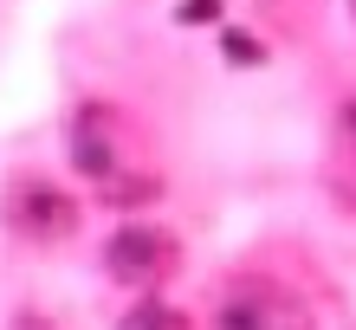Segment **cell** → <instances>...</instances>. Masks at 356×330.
<instances>
[{
  "mask_svg": "<svg viewBox=\"0 0 356 330\" xmlns=\"http://www.w3.org/2000/svg\"><path fill=\"white\" fill-rule=\"evenodd\" d=\"M214 330H318V324H311L298 292H285V285H272V279H240L234 292L220 298Z\"/></svg>",
  "mask_w": 356,
  "mask_h": 330,
  "instance_id": "cell-1",
  "label": "cell"
},
{
  "mask_svg": "<svg viewBox=\"0 0 356 330\" xmlns=\"http://www.w3.org/2000/svg\"><path fill=\"white\" fill-rule=\"evenodd\" d=\"M343 156H356V104H343Z\"/></svg>",
  "mask_w": 356,
  "mask_h": 330,
  "instance_id": "cell-6",
  "label": "cell"
},
{
  "mask_svg": "<svg viewBox=\"0 0 356 330\" xmlns=\"http://www.w3.org/2000/svg\"><path fill=\"white\" fill-rule=\"evenodd\" d=\"M169 259H175V246H169V233H156V226H123V233H111V246H104V265H111V279H123V285H149Z\"/></svg>",
  "mask_w": 356,
  "mask_h": 330,
  "instance_id": "cell-2",
  "label": "cell"
},
{
  "mask_svg": "<svg viewBox=\"0 0 356 330\" xmlns=\"http://www.w3.org/2000/svg\"><path fill=\"white\" fill-rule=\"evenodd\" d=\"M72 162L97 181H111V169H117V136H111V117L97 104H85L78 123H72Z\"/></svg>",
  "mask_w": 356,
  "mask_h": 330,
  "instance_id": "cell-4",
  "label": "cell"
},
{
  "mask_svg": "<svg viewBox=\"0 0 356 330\" xmlns=\"http://www.w3.org/2000/svg\"><path fill=\"white\" fill-rule=\"evenodd\" d=\"M181 13H188V19H207V13H214V0H188Z\"/></svg>",
  "mask_w": 356,
  "mask_h": 330,
  "instance_id": "cell-7",
  "label": "cell"
},
{
  "mask_svg": "<svg viewBox=\"0 0 356 330\" xmlns=\"http://www.w3.org/2000/svg\"><path fill=\"white\" fill-rule=\"evenodd\" d=\"M7 220L19 226V233H33V240H58V233H72V201L58 195V188H46V181H26L13 201H7Z\"/></svg>",
  "mask_w": 356,
  "mask_h": 330,
  "instance_id": "cell-3",
  "label": "cell"
},
{
  "mask_svg": "<svg viewBox=\"0 0 356 330\" xmlns=\"http://www.w3.org/2000/svg\"><path fill=\"white\" fill-rule=\"evenodd\" d=\"M123 330H181V317H175V311H162V304H143V311L123 317Z\"/></svg>",
  "mask_w": 356,
  "mask_h": 330,
  "instance_id": "cell-5",
  "label": "cell"
}]
</instances>
